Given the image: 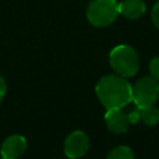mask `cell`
Here are the masks:
<instances>
[{"mask_svg":"<svg viewBox=\"0 0 159 159\" xmlns=\"http://www.w3.org/2000/svg\"><path fill=\"white\" fill-rule=\"evenodd\" d=\"M128 120H129V123H132V124H134V123H137L138 120H139V114H138V111H137V108H134L132 112H129L128 114Z\"/></svg>","mask_w":159,"mask_h":159,"instance_id":"obj_13","label":"cell"},{"mask_svg":"<svg viewBox=\"0 0 159 159\" xmlns=\"http://www.w3.org/2000/svg\"><path fill=\"white\" fill-rule=\"evenodd\" d=\"M112 68L122 77H132L139 68V57L135 50L128 45L116 46L109 53Z\"/></svg>","mask_w":159,"mask_h":159,"instance_id":"obj_2","label":"cell"},{"mask_svg":"<svg viewBox=\"0 0 159 159\" xmlns=\"http://www.w3.org/2000/svg\"><path fill=\"white\" fill-rule=\"evenodd\" d=\"M159 98V82L157 78L143 77L135 82L132 87V101L137 107L154 106Z\"/></svg>","mask_w":159,"mask_h":159,"instance_id":"obj_4","label":"cell"},{"mask_svg":"<svg viewBox=\"0 0 159 159\" xmlns=\"http://www.w3.org/2000/svg\"><path fill=\"white\" fill-rule=\"evenodd\" d=\"M152 21L159 29V1L152 9Z\"/></svg>","mask_w":159,"mask_h":159,"instance_id":"obj_12","label":"cell"},{"mask_svg":"<svg viewBox=\"0 0 159 159\" xmlns=\"http://www.w3.org/2000/svg\"><path fill=\"white\" fill-rule=\"evenodd\" d=\"M88 148H89V139L81 130H75L70 133L63 143L65 154L70 159H77L83 157L87 153Z\"/></svg>","mask_w":159,"mask_h":159,"instance_id":"obj_5","label":"cell"},{"mask_svg":"<svg viewBox=\"0 0 159 159\" xmlns=\"http://www.w3.org/2000/svg\"><path fill=\"white\" fill-rule=\"evenodd\" d=\"M138 114H139V119H142L145 124L148 125H154L159 122V109L154 106H149V107H137Z\"/></svg>","mask_w":159,"mask_h":159,"instance_id":"obj_9","label":"cell"},{"mask_svg":"<svg viewBox=\"0 0 159 159\" xmlns=\"http://www.w3.org/2000/svg\"><path fill=\"white\" fill-rule=\"evenodd\" d=\"M1 159H7V158H4V157H2V158H1Z\"/></svg>","mask_w":159,"mask_h":159,"instance_id":"obj_15","label":"cell"},{"mask_svg":"<svg viewBox=\"0 0 159 159\" xmlns=\"http://www.w3.org/2000/svg\"><path fill=\"white\" fill-rule=\"evenodd\" d=\"M120 15L128 19H138L145 12V4L142 0H124L118 4Z\"/></svg>","mask_w":159,"mask_h":159,"instance_id":"obj_8","label":"cell"},{"mask_svg":"<svg viewBox=\"0 0 159 159\" xmlns=\"http://www.w3.org/2000/svg\"><path fill=\"white\" fill-rule=\"evenodd\" d=\"M5 93H6V83H5L2 76H0V102L2 101Z\"/></svg>","mask_w":159,"mask_h":159,"instance_id":"obj_14","label":"cell"},{"mask_svg":"<svg viewBox=\"0 0 159 159\" xmlns=\"http://www.w3.org/2000/svg\"><path fill=\"white\" fill-rule=\"evenodd\" d=\"M96 93L107 109L123 108L132 101L130 83L118 75L102 77L96 86Z\"/></svg>","mask_w":159,"mask_h":159,"instance_id":"obj_1","label":"cell"},{"mask_svg":"<svg viewBox=\"0 0 159 159\" xmlns=\"http://www.w3.org/2000/svg\"><path fill=\"white\" fill-rule=\"evenodd\" d=\"M107 159H134V154L129 147L119 145L109 152Z\"/></svg>","mask_w":159,"mask_h":159,"instance_id":"obj_10","label":"cell"},{"mask_svg":"<svg viewBox=\"0 0 159 159\" xmlns=\"http://www.w3.org/2000/svg\"><path fill=\"white\" fill-rule=\"evenodd\" d=\"M149 68H150L152 76L159 81V57H155V58H153V60L150 61Z\"/></svg>","mask_w":159,"mask_h":159,"instance_id":"obj_11","label":"cell"},{"mask_svg":"<svg viewBox=\"0 0 159 159\" xmlns=\"http://www.w3.org/2000/svg\"><path fill=\"white\" fill-rule=\"evenodd\" d=\"M26 147L27 143L22 135H10L4 140L1 145V157L7 159H16L26 150Z\"/></svg>","mask_w":159,"mask_h":159,"instance_id":"obj_6","label":"cell"},{"mask_svg":"<svg viewBox=\"0 0 159 159\" xmlns=\"http://www.w3.org/2000/svg\"><path fill=\"white\" fill-rule=\"evenodd\" d=\"M104 119L109 130L114 133H124L130 124L128 120V116L120 111V108L108 109L104 114Z\"/></svg>","mask_w":159,"mask_h":159,"instance_id":"obj_7","label":"cell"},{"mask_svg":"<svg viewBox=\"0 0 159 159\" xmlns=\"http://www.w3.org/2000/svg\"><path fill=\"white\" fill-rule=\"evenodd\" d=\"M118 14V2L116 0H92L87 7V19L97 27L111 25Z\"/></svg>","mask_w":159,"mask_h":159,"instance_id":"obj_3","label":"cell"}]
</instances>
